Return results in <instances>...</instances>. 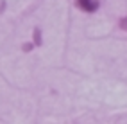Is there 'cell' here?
Here are the masks:
<instances>
[{
	"label": "cell",
	"mask_w": 127,
	"mask_h": 124,
	"mask_svg": "<svg viewBox=\"0 0 127 124\" xmlns=\"http://www.w3.org/2000/svg\"><path fill=\"white\" fill-rule=\"evenodd\" d=\"M75 5L84 13H95L98 11V0H75Z\"/></svg>",
	"instance_id": "6da1fadb"
},
{
	"label": "cell",
	"mask_w": 127,
	"mask_h": 124,
	"mask_svg": "<svg viewBox=\"0 0 127 124\" xmlns=\"http://www.w3.org/2000/svg\"><path fill=\"white\" fill-rule=\"evenodd\" d=\"M41 43V32L39 29H34V45H39Z\"/></svg>",
	"instance_id": "7a4b0ae2"
},
{
	"label": "cell",
	"mask_w": 127,
	"mask_h": 124,
	"mask_svg": "<svg viewBox=\"0 0 127 124\" xmlns=\"http://www.w3.org/2000/svg\"><path fill=\"white\" fill-rule=\"evenodd\" d=\"M120 29H124V31H127V16H124V18H120Z\"/></svg>",
	"instance_id": "3957f363"
}]
</instances>
